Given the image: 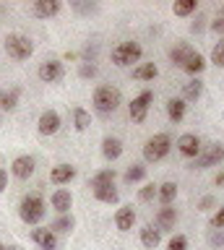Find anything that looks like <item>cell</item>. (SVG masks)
Instances as JSON below:
<instances>
[{"label": "cell", "instance_id": "40", "mask_svg": "<svg viewBox=\"0 0 224 250\" xmlns=\"http://www.w3.org/2000/svg\"><path fill=\"white\" fill-rule=\"evenodd\" d=\"M214 203H216V198H214V195H206V198H201L198 208H201V211H208V208L214 206Z\"/></svg>", "mask_w": 224, "mask_h": 250}, {"label": "cell", "instance_id": "4", "mask_svg": "<svg viewBox=\"0 0 224 250\" xmlns=\"http://www.w3.org/2000/svg\"><path fill=\"white\" fill-rule=\"evenodd\" d=\"M141 55H143V47L138 42H120L112 50V62L120 68H125V65H133V62L141 60Z\"/></svg>", "mask_w": 224, "mask_h": 250}, {"label": "cell", "instance_id": "20", "mask_svg": "<svg viewBox=\"0 0 224 250\" xmlns=\"http://www.w3.org/2000/svg\"><path fill=\"white\" fill-rule=\"evenodd\" d=\"M102 154H104L107 162H115V159L122 154V141L115 138V136H107V138L102 141Z\"/></svg>", "mask_w": 224, "mask_h": 250}, {"label": "cell", "instance_id": "1", "mask_svg": "<svg viewBox=\"0 0 224 250\" xmlns=\"http://www.w3.org/2000/svg\"><path fill=\"white\" fill-rule=\"evenodd\" d=\"M44 214H47V203H44L42 195L32 193V195H24V198H21L19 216H21V222H24V224H34L37 227L44 219Z\"/></svg>", "mask_w": 224, "mask_h": 250}, {"label": "cell", "instance_id": "30", "mask_svg": "<svg viewBox=\"0 0 224 250\" xmlns=\"http://www.w3.org/2000/svg\"><path fill=\"white\" fill-rule=\"evenodd\" d=\"M94 198L102 201V203H118V190H115V185H104V188H97L94 190Z\"/></svg>", "mask_w": 224, "mask_h": 250}, {"label": "cell", "instance_id": "15", "mask_svg": "<svg viewBox=\"0 0 224 250\" xmlns=\"http://www.w3.org/2000/svg\"><path fill=\"white\" fill-rule=\"evenodd\" d=\"M50 203H52V208H55L58 214H68L71 206H73V195H71V190H65V188H58V190L52 193Z\"/></svg>", "mask_w": 224, "mask_h": 250}, {"label": "cell", "instance_id": "14", "mask_svg": "<svg viewBox=\"0 0 224 250\" xmlns=\"http://www.w3.org/2000/svg\"><path fill=\"white\" fill-rule=\"evenodd\" d=\"M175 222H177V211L172 206H164V208H159L157 219H154V227L159 232H169V229H175Z\"/></svg>", "mask_w": 224, "mask_h": 250}, {"label": "cell", "instance_id": "13", "mask_svg": "<svg viewBox=\"0 0 224 250\" xmlns=\"http://www.w3.org/2000/svg\"><path fill=\"white\" fill-rule=\"evenodd\" d=\"M136 224V208L133 206H120L118 214H115V227L120 232H130Z\"/></svg>", "mask_w": 224, "mask_h": 250}, {"label": "cell", "instance_id": "23", "mask_svg": "<svg viewBox=\"0 0 224 250\" xmlns=\"http://www.w3.org/2000/svg\"><path fill=\"white\" fill-rule=\"evenodd\" d=\"M141 242H143V248H149V250H154L162 242V232L157 229L154 224H146L143 229H141Z\"/></svg>", "mask_w": 224, "mask_h": 250}, {"label": "cell", "instance_id": "5", "mask_svg": "<svg viewBox=\"0 0 224 250\" xmlns=\"http://www.w3.org/2000/svg\"><path fill=\"white\" fill-rule=\"evenodd\" d=\"M5 52L16 60H26L34 55V42L24 34H8L5 37Z\"/></svg>", "mask_w": 224, "mask_h": 250}, {"label": "cell", "instance_id": "7", "mask_svg": "<svg viewBox=\"0 0 224 250\" xmlns=\"http://www.w3.org/2000/svg\"><path fill=\"white\" fill-rule=\"evenodd\" d=\"M151 102H154V94H151L149 89L138 94V97L128 104V115H130V120H133V123H143V120H146V115H149Z\"/></svg>", "mask_w": 224, "mask_h": 250}, {"label": "cell", "instance_id": "11", "mask_svg": "<svg viewBox=\"0 0 224 250\" xmlns=\"http://www.w3.org/2000/svg\"><path fill=\"white\" fill-rule=\"evenodd\" d=\"M37 128H40L42 136H55V133L60 130V115L55 112V109H44V112L40 115Z\"/></svg>", "mask_w": 224, "mask_h": 250}, {"label": "cell", "instance_id": "19", "mask_svg": "<svg viewBox=\"0 0 224 250\" xmlns=\"http://www.w3.org/2000/svg\"><path fill=\"white\" fill-rule=\"evenodd\" d=\"M104 185H115V169H112V167H104V169L94 172V175H91V180H89V188H91V190L104 188Z\"/></svg>", "mask_w": 224, "mask_h": 250}, {"label": "cell", "instance_id": "41", "mask_svg": "<svg viewBox=\"0 0 224 250\" xmlns=\"http://www.w3.org/2000/svg\"><path fill=\"white\" fill-rule=\"evenodd\" d=\"M204 21H206V19H204V16H198V19H196V21H193V23H190V29H193V31H196V34H201V31H204Z\"/></svg>", "mask_w": 224, "mask_h": 250}, {"label": "cell", "instance_id": "32", "mask_svg": "<svg viewBox=\"0 0 224 250\" xmlns=\"http://www.w3.org/2000/svg\"><path fill=\"white\" fill-rule=\"evenodd\" d=\"M146 177V167L143 164H130V167L125 169V183H138V180H143Z\"/></svg>", "mask_w": 224, "mask_h": 250}, {"label": "cell", "instance_id": "12", "mask_svg": "<svg viewBox=\"0 0 224 250\" xmlns=\"http://www.w3.org/2000/svg\"><path fill=\"white\" fill-rule=\"evenodd\" d=\"M32 240L42 250H55L58 248V234L52 232L50 227H37V229H32Z\"/></svg>", "mask_w": 224, "mask_h": 250}, {"label": "cell", "instance_id": "43", "mask_svg": "<svg viewBox=\"0 0 224 250\" xmlns=\"http://www.w3.org/2000/svg\"><path fill=\"white\" fill-rule=\"evenodd\" d=\"M5 188H8V172H5V169H0V193H3Z\"/></svg>", "mask_w": 224, "mask_h": 250}, {"label": "cell", "instance_id": "31", "mask_svg": "<svg viewBox=\"0 0 224 250\" xmlns=\"http://www.w3.org/2000/svg\"><path fill=\"white\" fill-rule=\"evenodd\" d=\"M172 11H175V16H190L198 11V0H180V3L172 5Z\"/></svg>", "mask_w": 224, "mask_h": 250}, {"label": "cell", "instance_id": "18", "mask_svg": "<svg viewBox=\"0 0 224 250\" xmlns=\"http://www.w3.org/2000/svg\"><path fill=\"white\" fill-rule=\"evenodd\" d=\"M196 52L190 44H185V42H180V44H175L172 50H169V60H172V65H177V68H183L185 62H188V58Z\"/></svg>", "mask_w": 224, "mask_h": 250}, {"label": "cell", "instance_id": "17", "mask_svg": "<svg viewBox=\"0 0 224 250\" xmlns=\"http://www.w3.org/2000/svg\"><path fill=\"white\" fill-rule=\"evenodd\" d=\"M73 177H76V167H71V164H58V167H52V172H50V180L55 185H65V183H71Z\"/></svg>", "mask_w": 224, "mask_h": 250}, {"label": "cell", "instance_id": "8", "mask_svg": "<svg viewBox=\"0 0 224 250\" xmlns=\"http://www.w3.org/2000/svg\"><path fill=\"white\" fill-rule=\"evenodd\" d=\"M40 78L44 83H58V81H63V76H65V68H63V62L60 60H47V62H42L40 65Z\"/></svg>", "mask_w": 224, "mask_h": 250}, {"label": "cell", "instance_id": "37", "mask_svg": "<svg viewBox=\"0 0 224 250\" xmlns=\"http://www.w3.org/2000/svg\"><path fill=\"white\" fill-rule=\"evenodd\" d=\"M208 245L222 248L224 245V229H211V232H208Z\"/></svg>", "mask_w": 224, "mask_h": 250}, {"label": "cell", "instance_id": "39", "mask_svg": "<svg viewBox=\"0 0 224 250\" xmlns=\"http://www.w3.org/2000/svg\"><path fill=\"white\" fill-rule=\"evenodd\" d=\"M73 11H79V13H94L97 11V3H73Z\"/></svg>", "mask_w": 224, "mask_h": 250}, {"label": "cell", "instance_id": "3", "mask_svg": "<svg viewBox=\"0 0 224 250\" xmlns=\"http://www.w3.org/2000/svg\"><path fill=\"white\" fill-rule=\"evenodd\" d=\"M169 148H172V138H169V133H157V136H151L149 141H146L143 159L146 162H162L169 154Z\"/></svg>", "mask_w": 224, "mask_h": 250}, {"label": "cell", "instance_id": "29", "mask_svg": "<svg viewBox=\"0 0 224 250\" xmlns=\"http://www.w3.org/2000/svg\"><path fill=\"white\" fill-rule=\"evenodd\" d=\"M73 125H76V130H89V125H91V115L86 112L83 107H73Z\"/></svg>", "mask_w": 224, "mask_h": 250}, {"label": "cell", "instance_id": "33", "mask_svg": "<svg viewBox=\"0 0 224 250\" xmlns=\"http://www.w3.org/2000/svg\"><path fill=\"white\" fill-rule=\"evenodd\" d=\"M211 62H214V65H219V68H224V39L214 44V50H211Z\"/></svg>", "mask_w": 224, "mask_h": 250}, {"label": "cell", "instance_id": "45", "mask_svg": "<svg viewBox=\"0 0 224 250\" xmlns=\"http://www.w3.org/2000/svg\"><path fill=\"white\" fill-rule=\"evenodd\" d=\"M5 250H24V248H19V245H11V248H5Z\"/></svg>", "mask_w": 224, "mask_h": 250}, {"label": "cell", "instance_id": "25", "mask_svg": "<svg viewBox=\"0 0 224 250\" xmlns=\"http://www.w3.org/2000/svg\"><path fill=\"white\" fill-rule=\"evenodd\" d=\"M73 227H76V219H73L71 214H60L55 222L50 224V229L55 232V234H58V232H60V234H68V232H73Z\"/></svg>", "mask_w": 224, "mask_h": 250}, {"label": "cell", "instance_id": "27", "mask_svg": "<svg viewBox=\"0 0 224 250\" xmlns=\"http://www.w3.org/2000/svg\"><path fill=\"white\" fill-rule=\"evenodd\" d=\"M204 68H206V58L201 52H193L190 58H188V62L183 65V70H185V73H190V76H198Z\"/></svg>", "mask_w": 224, "mask_h": 250}, {"label": "cell", "instance_id": "28", "mask_svg": "<svg viewBox=\"0 0 224 250\" xmlns=\"http://www.w3.org/2000/svg\"><path fill=\"white\" fill-rule=\"evenodd\" d=\"M185 107H188V104H185L183 99H169L167 102V117L172 123H180L183 117H185Z\"/></svg>", "mask_w": 224, "mask_h": 250}, {"label": "cell", "instance_id": "10", "mask_svg": "<svg viewBox=\"0 0 224 250\" xmlns=\"http://www.w3.org/2000/svg\"><path fill=\"white\" fill-rule=\"evenodd\" d=\"M34 156H29V154H21V156H16L13 159V164H11V172H13V177H19V180H29L34 175Z\"/></svg>", "mask_w": 224, "mask_h": 250}, {"label": "cell", "instance_id": "38", "mask_svg": "<svg viewBox=\"0 0 224 250\" xmlns=\"http://www.w3.org/2000/svg\"><path fill=\"white\" fill-rule=\"evenodd\" d=\"M211 229H224V206L216 208V214L211 216Z\"/></svg>", "mask_w": 224, "mask_h": 250}, {"label": "cell", "instance_id": "2", "mask_svg": "<svg viewBox=\"0 0 224 250\" xmlns=\"http://www.w3.org/2000/svg\"><path fill=\"white\" fill-rule=\"evenodd\" d=\"M120 102H122V94L115 86L104 83V86H97L94 89V109L99 115H112L120 107Z\"/></svg>", "mask_w": 224, "mask_h": 250}, {"label": "cell", "instance_id": "22", "mask_svg": "<svg viewBox=\"0 0 224 250\" xmlns=\"http://www.w3.org/2000/svg\"><path fill=\"white\" fill-rule=\"evenodd\" d=\"M157 76H159V68L154 65V62H138V65L133 68L136 81H154Z\"/></svg>", "mask_w": 224, "mask_h": 250}, {"label": "cell", "instance_id": "36", "mask_svg": "<svg viewBox=\"0 0 224 250\" xmlns=\"http://www.w3.org/2000/svg\"><path fill=\"white\" fill-rule=\"evenodd\" d=\"M79 73H81V78H94L97 76V65L91 60H83L79 65Z\"/></svg>", "mask_w": 224, "mask_h": 250}, {"label": "cell", "instance_id": "42", "mask_svg": "<svg viewBox=\"0 0 224 250\" xmlns=\"http://www.w3.org/2000/svg\"><path fill=\"white\" fill-rule=\"evenodd\" d=\"M211 29L219 31V34H224V16H219L216 21H211Z\"/></svg>", "mask_w": 224, "mask_h": 250}, {"label": "cell", "instance_id": "26", "mask_svg": "<svg viewBox=\"0 0 224 250\" xmlns=\"http://www.w3.org/2000/svg\"><path fill=\"white\" fill-rule=\"evenodd\" d=\"M201 94H204V81H201V78H193V81H188L183 89V102H196Z\"/></svg>", "mask_w": 224, "mask_h": 250}, {"label": "cell", "instance_id": "34", "mask_svg": "<svg viewBox=\"0 0 224 250\" xmlns=\"http://www.w3.org/2000/svg\"><path fill=\"white\" fill-rule=\"evenodd\" d=\"M138 198H141L143 203H149V201H154V198H157V185H154V183H149V185H143L141 190H138Z\"/></svg>", "mask_w": 224, "mask_h": 250}, {"label": "cell", "instance_id": "24", "mask_svg": "<svg viewBox=\"0 0 224 250\" xmlns=\"http://www.w3.org/2000/svg\"><path fill=\"white\" fill-rule=\"evenodd\" d=\"M157 198L164 203V206H172V201L177 198V185H175V183H162V185H157Z\"/></svg>", "mask_w": 224, "mask_h": 250}, {"label": "cell", "instance_id": "21", "mask_svg": "<svg viewBox=\"0 0 224 250\" xmlns=\"http://www.w3.org/2000/svg\"><path fill=\"white\" fill-rule=\"evenodd\" d=\"M55 13H60V0H37L34 3V16L40 19H50Z\"/></svg>", "mask_w": 224, "mask_h": 250}, {"label": "cell", "instance_id": "44", "mask_svg": "<svg viewBox=\"0 0 224 250\" xmlns=\"http://www.w3.org/2000/svg\"><path fill=\"white\" fill-rule=\"evenodd\" d=\"M214 185H216V188H224V172H219V175H216Z\"/></svg>", "mask_w": 224, "mask_h": 250}, {"label": "cell", "instance_id": "35", "mask_svg": "<svg viewBox=\"0 0 224 250\" xmlns=\"http://www.w3.org/2000/svg\"><path fill=\"white\" fill-rule=\"evenodd\" d=\"M169 250H188V237L185 234H172V240H169Z\"/></svg>", "mask_w": 224, "mask_h": 250}, {"label": "cell", "instance_id": "6", "mask_svg": "<svg viewBox=\"0 0 224 250\" xmlns=\"http://www.w3.org/2000/svg\"><path fill=\"white\" fill-rule=\"evenodd\" d=\"M219 162H224V146L214 144V146H208L206 151L201 148V154L193 159L190 169H206V167H214V164H219Z\"/></svg>", "mask_w": 224, "mask_h": 250}, {"label": "cell", "instance_id": "16", "mask_svg": "<svg viewBox=\"0 0 224 250\" xmlns=\"http://www.w3.org/2000/svg\"><path fill=\"white\" fill-rule=\"evenodd\" d=\"M19 97H21V89L13 86V89H0V109L3 112H13L19 107Z\"/></svg>", "mask_w": 224, "mask_h": 250}, {"label": "cell", "instance_id": "9", "mask_svg": "<svg viewBox=\"0 0 224 250\" xmlns=\"http://www.w3.org/2000/svg\"><path fill=\"white\" fill-rule=\"evenodd\" d=\"M201 138L196 136V133H183L180 138H177V151H180L183 156H188V159H196V156L201 154Z\"/></svg>", "mask_w": 224, "mask_h": 250}, {"label": "cell", "instance_id": "46", "mask_svg": "<svg viewBox=\"0 0 224 250\" xmlns=\"http://www.w3.org/2000/svg\"><path fill=\"white\" fill-rule=\"evenodd\" d=\"M0 250H5V245H0Z\"/></svg>", "mask_w": 224, "mask_h": 250}]
</instances>
